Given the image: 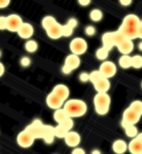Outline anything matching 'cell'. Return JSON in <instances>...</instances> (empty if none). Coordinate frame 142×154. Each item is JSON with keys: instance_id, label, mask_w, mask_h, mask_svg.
Returning a JSON list of instances; mask_svg holds the SVG:
<instances>
[{"instance_id": "1", "label": "cell", "mask_w": 142, "mask_h": 154, "mask_svg": "<svg viewBox=\"0 0 142 154\" xmlns=\"http://www.w3.org/2000/svg\"><path fill=\"white\" fill-rule=\"evenodd\" d=\"M25 129L35 139H43L47 144L53 143L54 140L53 127L44 124L40 119L34 120L32 123L27 126Z\"/></svg>"}, {"instance_id": "2", "label": "cell", "mask_w": 142, "mask_h": 154, "mask_svg": "<svg viewBox=\"0 0 142 154\" xmlns=\"http://www.w3.org/2000/svg\"><path fill=\"white\" fill-rule=\"evenodd\" d=\"M63 108L66 112L68 116L72 118H80L85 116L88 110L87 104L81 99H67L64 102Z\"/></svg>"}, {"instance_id": "3", "label": "cell", "mask_w": 142, "mask_h": 154, "mask_svg": "<svg viewBox=\"0 0 142 154\" xmlns=\"http://www.w3.org/2000/svg\"><path fill=\"white\" fill-rule=\"evenodd\" d=\"M111 98L108 93H97L94 97V106L96 113L105 116L110 111Z\"/></svg>"}, {"instance_id": "4", "label": "cell", "mask_w": 142, "mask_h": 154, "mask_svg": "<svg viewBox=\"0 0 142 154\" xmlns=\"http://www.w3.org/2000/svg\"><path fill=\"white\" fill-rule=\"evenodd\" d=\"M125 38L119 30L115 32H105L102 36V43L103 46L105 47L107 49L111 50L114 47H116Z\"/></svg>"}, {"instance_id": "5", "label": "cell", "mask_w": 142, "mask_h": 154, "mask_svg": "<svg viewBox=\"0 0 142 154\" xmlns=\"http://www.w3.org/2000/svg\"><path fill=\"white\" fill-rule=\"evenodd\" d=\"M80 63H81V60L79 56L74 54H69L64 59V65L61 68V72L65 75H69L74 70L77 69L79 67Z\"/></svg>"}, {"instance_id": "6", "label": "cell", "mask_w": 142, "mask_h": 154, "mask_svg": "<svg viewBox=\"0 0 142 154\" xmlns=\"http://www.w3.org/2000/svg\"><path fill=\"white\" fill-rule=\"evenodd\" d=\"M69 49L71 51V54L80 56L86 53V51L88 49V43L85 38L77 37L70 41Z\"/></svg>"}, {"instance_id": "7", "label": "cell", "mask_w": 142, "mask_h": 154, "mask_svg": "<svg viewBox=\"0 0 142 154\" xmlns=\"http://www.w3.org/2000/svg\"><path fill=\"white\" fill-rule=\"evenodd\" d=\"M141 116L136 113L135 111H133L131 108H126L123 112L122 116V120H121V126L124 127L128 124H135L138 123V122L140 120Z\"/></svg>"}, {"instance_id": "8", "label": "cell", "mask_w": 142, "mask_h": 154, "mask_svg": "<svg viewBox=\"0 0 142 154\" xmlns=\"http://www.w3.org/2000/svg\"><path fill=\"white\" fill-rule=\"evenodd\" d=\"M99 71L101 72L103 77L107 79H111L115 77V75L117 72V67L115 63H114L111 61H105L100 64L99 68Z\"/></svg>"}, {"instance_id": "9", "label": "cell", "mask_w": 142, "mask_h": 154, "mask_svg": "<svg viewBox=\"0 0 142 154\" xmlns=\"http://www.w3.org/2000/svg\"><path fill=\"white\" fill-rule=\"evenodd\" d=\"M34 140L35 138L26 129L20 132L17 136V143L19 147L23 148H28L31 147L34 143Z\"/></svg>"}, {"instance_id": "10", "label": "cell", "mask_w": 142, "mask_h": 154, "mask_svg": "<svg viewBox=\"0 0 142 154\" xmlns=\"http://www.w3.org/2000/svg\"><path fill=\"white\" fill-rule=\"evenodd\" d=\"M23 19L18 14H10L7 16V30L9 32H16L23 23Z\"/></svg>"}, {"instance_id": "11", "label": "cell", "mask_w": 142, "mask_h": 154, "mask_svg": "<svg viewBox=\"0 0 142 154\" xmlns=\"http://www.w3.org/2000/svg\"><path fill=\"white\" fill-rule=\"evenodd\" d=\"M18 35L23 39H29L31 38L34 33V28L29 23H23L21 26L17 30Z\"/></svg>"}, {"instance_id": "12", "label": "cell", "mask_w": 142, "mask_h": 154, "mask_svg": "<svg viewBox=\"0 0 142 154\" xmlns=\"http://www.w3.org/2000/svg\"><path fill=\"white\" fill-rule=\"evenodd\" d=\"M64 143L69 147H75L79 145L81 142V137L75 131H68L64 137Z\"/></svg>"}, {"instance_id": "13", "label": "cell", "mask_w": 142, "mask_h": 154, "mask_svg": "<svg viewBox=\"0 0 142 154\" xmlns=\"http://www.w3.org/2000/svg\"><path fill=\"white\" fill-rule=\"evenodd\" d=\"M64 102L65 101L63 100L60 97H58L57 95H55L52 92H50V93H49L46 97L47 106L50 108H51V109H53V110L62 108Z\"/></svg>"}, {"instance_id": "14", "label": "cell", "mask_w": 142, "mask_h": 154, "mask_svg": "<svg viewBox=\"0 0 142 154\" xmlns=\"http://www.w3.org/2000/svg\"><path fill=\"white\" fill-rule=\"evenodd\" d=\"M140 24V18L134 14H127L123 19L121 25L132 29H138L139 25Z\"/></svg>"}, {"instance_id": "15", "label": "cell", "mask_w": 142, "mask_h": 154, "mask_svg": "<svg viewBox=\"0 0 142 154\" xmlns=\"http://www.w3.org/2000/svg\"><path fill=\"white\" fill-rule=\"evenodd\" d=\"M45 32H46L47 36L51 39H60V38H62V25L56 22L50 29L45 30Z\"/></svg>"}, {"instance_id": "16", "label": "cell", "mask_w": 142, "mask_h": 154, "mask_svg": "<svg viewBox=\"0 0 142 154\" xmlns=\"http://www.w3.org/2000/svg\"><path fill=\"white\" fill-rule=\"evenodd\" d=\"M51 92L64 101L67 100L68 97H69V88L63 83H59L55 85Z\"/></svg>"}, {"instance_id": "17", "label": "cell", "mask_w": 142, "mask_h": 154, "mask_svg": "<svg viewBox=\"0 0 142 154\" xmlns=\"http://www.w3.org/2000/svg\"><path fill=\"white\" fill-rule=\"evenodd\" d=\"M116 48H118L119 52L122 54H130L132 51L134 50V43L133 40L129 38H124L122 40L121 43L118 44Z\"/></svg>"}, {"instance_id": "18", "label": "cell", "mask_w": 142, "mask_h": 154, "mask_svg": "<svg viewBox=\"0 0 142 154\" xmlns=\"http://www.w3.org/2000/svg\"><path fill=\"white\" fill-rule=\"evenodd\" d=\"M94 88L97 93H108L110 88V82L107 78H101L97 82L93 83Z\"/></svg>"}, {"instance_id": "19", "label": "cell", "mask_w": 142, "mask_h": 154, "mask_svg": "<svg viewBox=\"0 0 142 154\" xmlns=\"http://www.w3.org/2000/svg\"><path fill=\"white\" fill-rule=\"evenodd\" d=\"M128 150L132 154H142V142L138 138H132L128 144Z\"/></svg>"}, {"instance_id": "20", "label": "cell", "mask_w": 142, "mask_h": 154, "mask_svg": "<svg viewBox=\"0 0 142 154\" xmlns=\"http://www.w3.org/2000/svg\"><path fill=\"white\" fill-rule=\"evenodd\" d=\"M112 150L115 153L123 154L128 150V144L124 140H115L112 144Z\"/></svg>"}, {"instance_id": "21", "label": "cell", "mask_w": 142, "mask_h": 154, "mask_svg": "<svg viewBox=\"0 0 142 154\" xmlns=\"http://www.w3.org/2000/svg\"><path fill=\"white\" fill-rule=\"evenodd\" d=\"M119 66L123 69L131 68V57L129 54H123L118 61Z\"/></svg>"}, {"instance_id": "22", "label": "cell", "mask_w": 142, "mask_h": 154, "mask_svg": "<svg viewBox=\"0 0 142 154\" xmlns=\"http://www.w3.org/2000/svg\"><path fill=\"white\" fill-rule=\"evenodd\" d=\"M124 130V133L125 135L128 137H131V138H134L135 137L137 136L138 134V128L137 127L135 126V124H128L124 127H122Z\"/></svg>"}, {"instance_id": "23", "label": "cell", "mask_w": 142, "mask_h": 154, "mask_svg": "<svg viewBox=\"0 0 142 154\" xmlns=\"http://www.w3.org/2000/svg\"><path fill=\"white\" fill-rule=\"evenodd\" d=\"M103 12L99 8L92 9L89 13V18L94 23H98V22L101 21L103 19Z\"/></svg>"}, {"instance_id": "24", "label": "cell", "mask_w": 142, "mask_h": 154, "mask_svg": "<svg viewBox=\"0 0 142 154\" xmlns=\"http://www.w3.org/2000/svg\"><path fill=\"white\" fill-rule=\"evenodd\" d=\"M67 117L68 114L66 113V112L64 111V109L63 108L55 109V111L53 112V120L57 123H60L64 118H66Z\"/></svg>"}, {"instance_id": "25", "label": "cell", "mask_w": 142, "mask_h": 154, "mask_svg": "<svg viewBox=\"0 0 142 154\" xmlns=\"http://www.w3.org/2000/svg\"><path fill=\"white\" fill-rule=\"evenodd\" d=\"M109 53H110V50L107 49L105 47L102 46L96 50L95 57L97 59H99L100 61H105L109 56Z\"/></svg>"}, {"instance_id": "26", "label": "cell", "mask_w": 142, "mask_h": 154, "mask_svg": "<svg viewBox=\"0 0 142 154\" xmlns=\"http://www.w3.org/2000/svg\"><path fill=\"white\" fill-rule=\"evenodd\" d=\"M24 48L25 50L27 51L28 53L33 54V53H35L36 51L38 50L39 48V44L36 42L35 40L33 39H28L24 44Z\"/></svg>"}, {"instance_id": "27", "label": "cell", "mask_w": 142, "mask_h": 154, "mask_svg": "<svg viewBox=\"0 0 142 154\" xmlns=\"http://www.w3.org/2000/svg\"><path fill=\"white\" fill-rule=\"evenodd\" d=\"M56 22V19L54 17L49 15V16H45L43 18L41 21V25H42L43 29L44 30H47L48 29H50L51 26H53Z\"/></svg>"}, {"instance_id": "28", "label": "cell", "mask_w": 142, "mask_h": 154, "mask_svg": "<svg viewBox=\"0 0 142 154\" xmlns=\"http://www.w3.org/2000/svg\"><path fill=\"white\" fill-rule=\"evenodd\" d=\"M67 132V130L64 128L60 124H57V126L53 127V135H54V137L64 138Z\"/></svg>"}, {"instance_id": "29", "label": "cell", "mask_w": 142, "mask_h": 154, "mask_svg": "<svg viewBox=\"0 0 142 154\" xmlns=\"http://www.w3.org/2000/svg\"><path fill=\"white\" fill-rule=\"evenodd\" d=\"M58 124H60L64 128H65L67 131H70L74 128V121H73V118L68 116L67 118H64V120L60 122V123H58Z\"/></svg>"}, {"instance_id": "30", "label": "cell", "mask_w": 142, "mask_h": 154, "mask_svg": "<svg viewBox=\"0 0 142 154\" xmlns=\"http://www.w3.org/2000/svg\"><path fill=\"white\" fill-rule=\"evenodd\" d=\"M131 68L135 69L142 68V56L141 55H135L131 57Z\"/></svg>"}, {"instance_id": "31", "label": "cell", "mask_w": 142, "mask_h": 154, "mask_svg": "<svg viewBox=\"0 0 142 154\" xmlns=\"http://www.w3.org/2000/svg\"><path fill=\"white\" fill-rule=\"evenodd\" d=\"M130 108H131L133 111H135L136 113L142 116V101L135 100L132 102L130 105Z\"/></svg>"}, {"instance_id": "32", "label": "cell", "mask_w": 142, "mask_h": 154, "mask_svg": "<svg viewBox=\"0 0 142 154\" xmlns=\"http://www.w3.org/2000/svg\"><path fill=\"white\" fill-rule=\"evenodd\" d=\"M101 78H103V75L101 74V72H99V70H95L89 73V82H91L92 83L97 82Z\"/></svg>"}, {"instance_id": "33", "label": "cell", "mask_w": 142, "mask_h": 154, "mask_svg": "<svg viewBox=\"0 0 142 154\" xmlns=\"http://www.w3.org/2000/svg\"><path fill=\"white\" fill-rule=\"evenodd\" d=\"M73 32H74V29L69 27L67 23L62 25V37H64V38L70 37L73 35Z\"/></svg>"}, {"instance_id": "34", "label": "cell", "mask_w": 142, "mask_h": 154, "mask_svg": "<svg viewBox=\"0 0 142 154\" xmlns=\"http://www.w3.org/2000/svg\"><path fill=\"white\" fill-rule=\"evenodd\" d=\"M85 33L86 36L93 37L96 33L95 28L93 25H88L85 27Z\"/></svg>"}, {"instance_id": "35", "label": "cell", "mask_w": 142, "mask_h": 154, "mask_svg": "<svg viewBox=\"0 0 142 154\" xmlns=\"http://www.w3.org/2000/svg\"><path fill=\"white\" fill-rule=\"evenodd\" d=\"M79 80L83 83L89 82V73L86 72H82L79 75Z\"/></svg>"}, {"instance_id": "36", "label": "cell", "mask_w": 142, "mask_h": 154, "mask_svg": "<svg viewBox=\"0 0 142 154\" xmlns=\"http://www.w3.org/2000/svg\"><path fill=\"white\" fill-rule=\"evenodd\" d=\"M31 64V59L29 58L28 57H21V59H20V65H21L23 68H28L29 67Z\"/></svg>"}, {"instance_id": "37", "label": "cell", "mask_w": 142, "mask_h": 154, "mask_svg": "<svg viewBox=\"0 0 142 154\" xmlns=\"http://www.w3.org/2000/svg\"><path fill=\"white\" fill-rule=\"evenodd\" d=\"M0 30H7V17L0 16Z\"/></svg>"}, {"instance_id": "38", "label": "cell", "mask_w": 142, "mask_h": 154, "mask_svg": "<svg viewBox=\"0 0 142 154\" xmlns=\"http://www.w3.org/2000/svg\"><path fill=\"white\" fill-rule=\"evenodd\" d=\"M67 24L72 29H75L77 26H78V20L75 18H70L67 22Z\"/></svg>"}, {"instance_id": "39", "label": "cell", "mask_w": 142, "mask_h": 154, "mask_svg": "<svg viewBox=\"0 0 142 154\" xmlns=\"http://www.w3.org/2000/svg\"><path fill=\"white\" fill-rule=\"evenodd\" d=\"M71 153L72 154H85V151L81 148V147H74V149L72 150L71 152Z\"/></svg>"}, {"instance_id": "40", "label": "cell", "mask_w": 142, "mask_h": 154, "mask_svg": "<svg viewBox=\"0 0 142 154\" xmlns=\"http://www.w3.org/2000/svg\"><path fill=\"white\" fill-rule=\"evenodd\" d=\"M11 0H0V9L5 8L10 4Z\"/></svg>"}, {"instance_id": "41", "label": "cell", "mask_w": 142, "mask_h": 154, "mask_svg": "<svg viewBox=\"0 0 142 154\" xmlns=\"http://www.w3.org/2000/svg\"><path fill=\"white\" fill-rule=\"evenodd\" d=\"M91 3V0H78V4L82 7H87Z\"/></svg>"}, {"instance_id": "42", "label": "cell", "mask_w": 142, "mask_h": 154, "mask_svg": "<svg viewBox=\"0 0 142 154\" xmlns=\"http://www.w3.org/2000/svg\"><path fill=\"white\" fill-rule=\"evenodd\" d=\"M132 1H133V0H119L121 5L124 6V7H128V6H130V5L132 4Z\"/></svg>"}, {"instance_id": "43", "label": "cell", "mask_w": 142, "mask_h": 154, "mask_svg": "<svg viewBox=\"0 0 142 154\" xmlns=\"http://www.w3.org/2000/svg\"><path fill=\"white\" fill-rule=\"evenodd\" d=\"M137 38L142 39V25L141 24H140L138 27V29H137Z\"/></svg>"}, {"instance_id": "44", "label": "cell", "mask_w": 142, "mask_h": 154, "mask_svg": "<svg viewBox=\"0 0 142 154\" xmlns=\"http://www.w3.org/2000/svg\"><path fill=\"white\" fill-rule=\"evenodd\" d=\"M4 72H5V67H4V65L0 62V78L4 75Z\"/></svg>"}, {"instance_id": "45", "label": "cell", "mask_w": 142, "mask_h": 154, "mask_svg": "<svg viewBox=\"0 0 142 154\" xmlns=\"http://www.w3.org/2000/svg\"><path fill=\"white\" fill-rule=\"evenodd\" d=\"M91 153L92 154H100L101 153V152L99 150H98V149H95V150H93L92 152H91Z\"/></svg>"}, {"instance_id": "46", "label": "cell", "mask_w": 142, "mask_h": 154, "mask_svg": "<svg viewBox=\"0 0 142 154\" xmlns=\"http://www.w3.org/2000/svg\"><path fill=\"white\" fill-rule=\"evenodd\" d=\"M135 137H136V138H138L140 141H141L142 142V133H138V134H137V136Z\"/></svg>"}, {"instance_id": "47", "label": "cell", "mask_w": 142, "mask_h": 154, "mask_svg": "<svg viewBox=\"0 0 142 154\" xmlns=\"http://www.w3.org/2000/svg\"><path fill=\"white\" fill-rule=\"evenodd\" d=\"M138 48H139V50L141 51L142 52V42H140V43L138 44Z\"/></svg>"}, {"instance_id": "48", "label": "cell", "mask_w": 142, "mask_h": 154, "mask_svg": "<svg viewBox=\"0 0 142 154\" xmlns=\"http://www.w3.org/2000/svg\"><path fill=\"white\" fill-rule=\"evenodd\" d=\"M1 56H2V52H1V50H0V57H1Z\"/></svg>"}, {"instance_id": "49", "label": "cell", "mask_w": 142, "mask_h": 154, "mask_svg": "<svg viewBox=\"0 0 142 154\" xmlns=\"http://www.w3.org/2000/svg\"><path fill=\"white\" fill-rule=\"evenodd\" d=\"M140 24L142 25V19H140Z\"/></svg>"}, {"instance_id": "50", "label": "cell", "mask_w": 142, "mask_h": 154, "mask_svg": "<svg viewBox=\"0 0 142 154\" xmlns=\"http://www.w3.org/2000/svg\"><path fill=\"white\" fill-rule=\"evenodd\" d=\"M141 88H142V82H141Z\"/></svg>"}]
</instances>
